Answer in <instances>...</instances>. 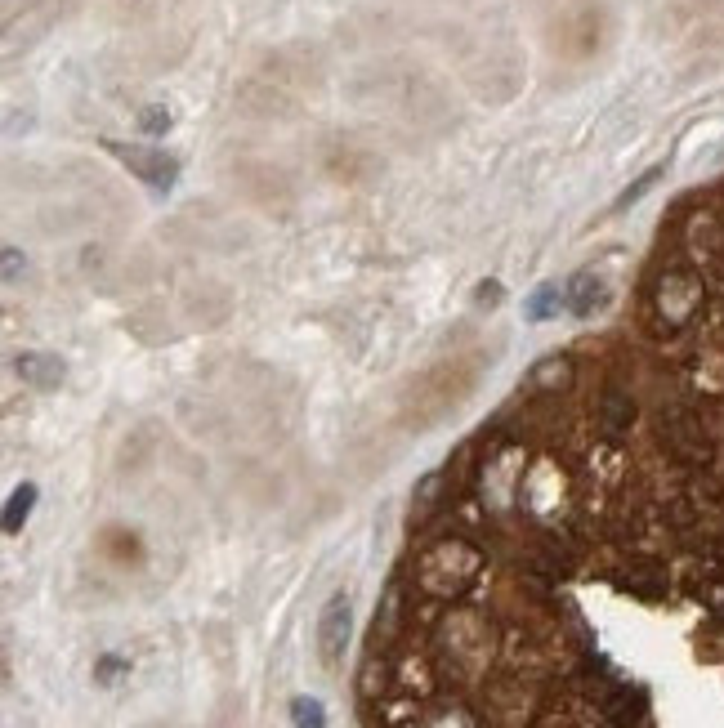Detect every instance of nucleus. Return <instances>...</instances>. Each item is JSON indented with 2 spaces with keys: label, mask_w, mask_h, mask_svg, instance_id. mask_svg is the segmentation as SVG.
<instances>
[{
  "label": "nucleus",
  "mask_w": 724,
  "mask_h": 728,
  "mask_svg": "<svg viewBox=\"0 0 724 728\" xmlns=\"http://www.w3.org/2000/svg\"><path fill=\"white\" fill-rule=\"evenodd\" d=\"M349 635H354V608H349V595H331L327 608L318 617V657L327 670H340L345 662Z\"/></svg>",
  "instance_id": "obj_1"
},
{
  "label": "nucleus",
  "mask_w": 724,
  "mask_h": 728,
  "mask_svg": "<svg viewBox=\"0 0 724 728\" xmlns=\"http://www.w3.org/2000/svg\"><path fill=\"white\" fill-rule=\"evenodd\" d=\"M693 304H698V282H693L689 268H666L657 277V291H653V313L666 322V327H680L689 322Z\"/></svg>",
  "instance_id": "obj_2"
},
{
  "label": "nucleus",
  "mask_w": 724,
  "mask_h": 728,
  "mask_svg": "<svg viewBox=\"0 0 724 728\" xmlns=\"http://www.w3.org/2000/svg\"><path fill=\"white\" fill-rule=\"evenodd\" d=\"M608 304V286L599 273H577L573 282H568V309L577 313V318H590V313H599Z\"/></svg>",
  "instance_id": "obj_3"
},
{
  "label": "nucleus",
  "mask_w": 724,
  "mask_h": 728,
  "mask_svg": "<svg viewBox=\"0 0 724 728\" xmlns=\"http://www.w3.org/2000/svg\"><path fill=\"white\" fill-rule=\"evenodd\" d=\"M18 376H27L32 385H41V389H54L63 380V362L59 358H45V353H23V358H18Z\"/></svg>",
  "instance_id": "obj_4"
},
{
  "label": "nucleus",
  "mask_w": 724,
  "mask_h": 728,
  "mask_svg": "<svg viewBox=\"0 0 724 728\" xmlns=\"http://www.w3.org/2000/svg\"><path fill=\"white\" fill-rule=\"evenodd\" d=\"M568 376H573V358H568V353H555V358H546L537 371H532V389L555 394V389L568 385Z\"/></svg>",
  "instance_id": "obj_5"
},
{
  "label": "nucleus",
  "mask_w": 724,
  "mask_h": 728,
  "mask_svg": "<svg viewBox=\"0 0 724 728\" xmlns=\"http://www.w3.org/2000/svg\"><path fill=\"white\" fill-rule=\"evenodd\" d=\"M555 304H568V286H541V291L528 300V322L555 318Z\"/></svg>",
  "instance_id": "obj_6"
},
{
  "label": "nucleus",
  "mask_w": 724,
  "mask_h": 728,
  "mask_svg": "<svg viewBox=\"0 0 724 728\" xmlns=\"http://www.w3.org/2000/svg\"><path fill=\"white\" fill-rule=\"evenodd\" d=\"M32 505H36V487L32 483H23L14 496H9V510H5V532H18L23 528V519L32 514Z\"/></svg>",
  "instance_id": "obj_7"
},
{
  "label": "nucleus",
  "mask_w": 724,
  "mask_h": 728,
  "mask_svg": "<svg viewBox=\"0 0 724 728\" xmlns=\"http://www.w3.org/2000/svg\"><path fill=\"white\" fill-rule=\"evenodd\" d=\"M291 720H295V728H327V711H322L318 697H295Z\"/></svg>",
  "instance_id": "obj_8"
},
{
  "label": "nucleus",
  "mask_w": 724,
  "mask_h": 728,
  "mask_svg": "<svg viewBox=\"0 0 724 728\" xmlns=\"http://www.w3.org/2000/svg\"><path fill=\"white\" fill-rule=\"evenodd\" d=\"M657 179H662V166H653V170H649V175H644V179H635V184L626 188L622 197H617V206H613V210H626V206H631V201H640V197H644V193H649V188L657 184Z\"/></svg>",
  "instance_id": "obj_9"
},
{
  "label": "nucleus",
  "mask_w": 724,
  "mask_h": 728,
  "mask_svg": "<svg viewBox=\"0 0 724 728\" xmlns=\"http://www.w3.org/2000/svg\"><path fill=\"white\" fill-rule=\"evenodd\" d=\"M474 300H479V304H497L501 300V286H479V291H474Z\"/></svg>",
  "instance_id": "obj_10"
}]
</instances>
